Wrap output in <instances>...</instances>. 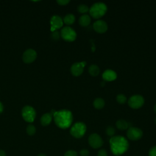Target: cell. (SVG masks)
Masks as SVG:
<instances>
[{
	"label": "cell",
	"mask_w": 156,
	"mask_h": 156,
	"mask_svg": "<svg viewBox=\"0 0 156 156\" xmlns=\"http://www.w3.org/2000/svg\"><path fill=\"white\" fill-rule=\"evenodd\" d=\"M53 116L56 126L62 129H65L70 127L73 120L71 112L66 109L55 111Z\"/></svg>",
	"instance_id": "1"
},
{
	"label": "cell",
	"mask_w": 156,
	"mask_h": 156,
	"mask_svg": "<svg viewBox=\"0 0 156 156\" xmlns=\"http://www.w3.org/2000/svg\"><path fill=\"white\" fill-rule=\"evenodd\" d=\"M111 151L115 155H120L126 152L129 144L126 138L121 135L113 136L110 139Z\"/></svg>",
	"instance_id": "2"
},
{
	"label": "cell",
	"mask_w": 156,
	"mask_h": 156,
	"mask_svg": "<svg viewBox=\"0 0 156 156\" xmlns=\"http://www.w3.org/2000/svg\"><path fill=\"white\" fill-rule=\"evenodd\" d=\"M107 11V7L103 2H96L89 9L90 16L94 19H99L103 16Z\"/></svg>",
	"instance_id": "3"
},
{
	"label": "cell",
	"mask_w": 156,
	"mask_h": 156,
	"mask_svg": "<svg viewBox=\"0 0 156 156\" xmlns=\"http://www.w3.org/2000/svg\"><path fill=\"white\" fill-rule=\"evenodd\" d=\"M86 130L87 126L85 124L82 122H77L74 124L71 127L70 133L76 138H80L84 135Z\"/></svg>",
	"instance_id": "4"
},
{
	"label": "cell",
	"mask_w": 156,
	"mask_h": 156,
	"mask_svg": "<svg viewBox=\"0 0 156 156\" xmlns=\"http://www.w3.org/2000/svg\"><path fill=\"white\" fill-rule=\"evenodd\" d=\"M21 115L23 119L28 122H32L36 117V111L30 105L24 106L21 110Z\"/></svg>",
	"instance_id": "5"
},
{
	"label": "cell",
	"mask_w": 156,
	"mask_h": 156,
	"mask_svg": "<svg viewBox=\"0 0 156 156\" xmlns=\"http://www.w3.org/2000/svg\"><path fill=\"white\" fill-rule=\"evenodd\" d=\"M60 35L65 41L68 42L74 41L77 37V34L76 31L69 26H65L62 29Z\"/></svg>",
	"instance_id": "6"
},
{
	"label": "cell",
	"mask_w": 156,
	"mask_h": 156,
	"mask_svg": "<svg viewBox=\"0 0 156 156\" xmlns=\"http://www.w3.org/2000/svg\"><path fill=\"white\" fill-rule=\"evenodd\" d=\"M144 104V99L141 95L136 94L132 96L129 101V106L133 109H138L141 108Z\"/></svg>",
	"instance_id": "7"
},
{
	"label": "cell",
	"mask_w": 156,
	"mask_h": 156,
	"mask_svg": "<svg viewBox=\"0 0 156 156\" xmlns=\"http://www.w3.org/2000/svg\"><path fill=\"white\" fill-rule=\"evenodd\" d=\"M143 136V131L135 127H130L127 131V138L132 141H136L140 140Z\"/></svg>",
	"instance_id": "8"
},
{
	"label": "cell",
	"mask_w": 156,
	"mask_h": 156,
	"mask_svg": "<svg viewBox=\"0 0 156 156\" xmlns=\"http://www.w3.org/2000/svg\"><path fill=\"white\" fill-rule=\"evenodd\" d=\"M88 143L94 149H98L103 145V140L98 133H92L88 137Z\"/></svg>",
	"instance_id": "9"
},
{
	"label": "cell",
	"mask_w": 156,
	"mask_h": 156,
	"mask_svg": "<svg viewBox=\"0 0 156 156\" xmlns=\"http://www.w3.org/2000/svg\"><path fill=\"white\" fill-rule=\"evenodd\" d=\"M86 64H87V62L85 61L81 62L74 63L71 65L70 68V71L72 75L76 77L80 76L83 71V68L86 65Z\"/></svg>",
	"instance_id": "10"
},
{
	"label": "cell",
	"mask_w": 156,
	"mask_h": 156,
	"mask_svg": "<svg viewBox=\"0 0 156 156\" xmlns=\"http://www.w3.org/2000/svg\"><path fill=\"white\" fill-rule=\"evenodd\" d=\"M37 57V52L33 49H26L23 54V61L25 63H30L35 61Z\"/></svg>",
	"instance_id": "11"
},
{
	"label": "cell",
	"mask_w": 156,
	"mask_h": 156,
	"mask_svg": "<svg viewBox=\"0 0 156 156\" xmlns=\"http://www.w3.org/2000/svg\"><path fill=\"white\" fill-rule=\"evenodd\" d=\"M50 24L51 31L53 32L62 27L63 24V19L58 15H54L51 18Z\"/></svg>",
	"instance_id": "12"
},
{
	"label": "cell",
	"mask_w": 156,
	"mask_h": 156,
	"mask_svg": "<svg viewBox=\"0 0 156 156\" xmlns=\"http://www.w3.org/2000/svg\"><path fill=\"white\" fill-rule=\"evenodd\" d=\"M93 27L94 31L99 34L105 33L108 29V26L105 21L103 20H97L93 25Z\"/></svg>",
	"instance_id": "13"
},
{
	"label": "cell",
	"mask_w": 156,
	"mask_h": 156,
	"mask_svg": "<svg viewBox=\"0 0 156 156\" xmlns=\"http://www.w3.org/2000/svg\"><path fill=\"white\" fill-rule=\"evenodd\" d=\"M102 77L105 81L110 82L113 81L116 79L117 74L115 71L112 69H107L103 73Z\"/></svg>",
	"instance_id": "14"
},
{
	"label": "cell",
	"mask_w": 156,
	"mask_h": 156,
	"mask_svg": "<svg viewBox=\"0 0 156 156\" xmlns=\"http://www.w3.org/2000/svg\"><path fill=\"white\" fill-rule=\"evenodd\" d=\"M52 119V115L51 113H46L43 114L40 118V123L43 126H47L51 122Z\"/></svg>",
	"instance_id": "15"
},
{
	"label": "cell",
	"mask_w": 156,
	"mask_h": 156,
	"mask_svg": "<svg viewBox=\"0 0 156 156\" xmlns=\"http://www.w3.org/2000/svg\"><path fill=\"white\" fill-rule=\"evenodd\" d=\"M91 23V18L88 15L83 14L79 18V23L81 26H88Z\"/></svg>",
	"instance_id": "16"
},
{
	"label": "cell",
	"mask_w": 156,
	"mask_h": 156,
	"mask_svg": "<svg viewBox=\"0 0 156 156\" xmlns=\"http://www.w3.org/2000/svg\"><path fill=\"white\" fill-rule=\"evenodd\" d=\"M116 127L121 130L128 129L129 127V123L124 119H119L116 122Z\"/></svg>",
	"instance_id": "17"
},
{
	"label": "cell",
	"mask_w": 156,
	"mask_h": 156,
	"mask_svg": "<svg viewBox=\"0 0 156 156\" xmlns=\"http://www.w3.org/2000/svg\"><path fill=\"white\" fill-rule=\"evenodd\" d=\"M75 20H76V18L73 14L68 13L64 16L63 19V21L66 25H71L75 22Z\"/></svg>",
	"instance_id": "18"
},
{
	"label": "cell",
	"mask_w": 156,
	"mask_h": 156,
	"mask_svg": "<svg viewBox=\"0 0 156 156\" xmlns=\"http://www.w3.org/2000/svg\"><path fill=\"white\" fill-rule=\"evenodd\" d=\"M105 105V101L101 98H98L93 101V106L95 108L100 110L102 109Z\"/></svg>",
	"instance_id": "19"
},
{
	"label": "cell",
	"mask_w": 156,
	"mask_h": 156,
	"mask_svg": "<svg viewBox=\"0 0 156 156\" xmlns=\"http://www.w3.org/2000/svg\"><path fill=\"white\" fill-rule=\"evenodd\" d=\"M88 73L92 76H97L100 73V69L96 65H91L88 68Z\"/></svg>",
	"instance_id": "20"
},
{
	"label": "cell",
	"mask_w": 156,
	"mask_h": 156,
	"mask_svg": "<svg viewBox=\"0 0 156 156\" xmlns=\"http://www.w3.org/2000/svg\"><path fill=\"white\" fill-rule=\"evenodd\" d=\"M26 132L29 135H34L36 132V128L33 124H29L26 127Z\"/></svg>",
	"instance_id": "21"
},
{
	"label": "cell",
	"mask_w": 156,
	"mask_h": 156,
	"mask_svg": "<svg viewBox=\"0 0 156 156\" xmlns=\"http://www.w3.org/2000/svg\"><path fill=\"white\" fill-rule=\"evenodd\" d=\"M77 11L80 13L84 14V13H87L89 11V8L85 4H80L77 7Z\"/></svg>",
	"instance_id": "22"
},
{
	"label": "cell",
	"mask_w": 156,
	"mask_h": 156,
	"mask_svg": "<svg viewBox=\"0 0 156 156\" xmlns=\"http://www.w3.org/2000/svg\"><path fill=\"white\" fill-rule=\"evenodd\" d=\"M116 101L120 104H124L127 101V98L125 95L122 94H118L116 96Z\"/></svg>",
	"instance_id": "23"
},
{
	"label": "cell",
	"mask_w": 156,
	"mask_h": 156,
	"mask_svg": "<svg viewBox=\"0 0 156 156\" xmlns=\"http://www.w3.org/2000/svg\"><path fill=\"white\" fill-rule=\"evenodd\" d=\"M105 132H106V133L108 136H110L112 137V136H114V135L115 133V128L113 126H108L106 128Z\"/></svg>",
	"instance_id": "24"
},
{
	"label": "cell",
	"mask_w": 156,
	"mask_h": 156,
	"mask_svg": "<svg viewBox=\"0 0 156 156\" xmlns=\"http://www.w3.org/2000/svg\"><path fill=\"white\" fill-rule=\"evenodd\" d=\"M64 156H77V152L73 150H69L65 153Z\"/></svg>",
	"instance_id": "25"
},
{
	"label": "cell",
	"mask_w": 156,
	"mask_h": 156,
	"mask_svg": "<svg viewBox=\"0 0 156 156\" xmlns=\"http://www.w3.org/2000/svg\"><path fill=\"white\" fill-rule=\"evenodd\" d=\"M51 38L52 39H53L54 40H58L60 38V34L58 31L55 30L54 32H53L51 34Z\"/></svg>",
	"instance_id": "26"
},
{
	"label": "cell",
	"mask_w": 156,
	"mask_h": 156,
	"mask_svg": "<svg viewBox=\"0 0 156 156\" xmlns=\"http://www.w3.org/2000/svg\"><path fill=\"white\" fill-rule=\"evenodd\" d=\"M149 156H156V146L152 147L149 151Z\"/></svg>",
	"instance_id": "27"
},
{
	"label": "cell",
	"mask_w": 156,
	"mask_h": 156,
	"mask_svg": "<svg viewBox=\"0 0 156 156\" xmlns=\"http://www.w3.org/2000/svg\"><path fill=\"white\" fill-rule=\"evenodd\" d=\"M70 2L69 0H57V2L60 5H65Z\"/></svg>",
	"instance_id": "28"
},
{
	"label": "cell",
	"mask_w": 156,
	"mask_h": 156,
	"mask_svg": "<svg viewBox=\"0 0 156 156\" xmlns=\"http://www.w3.org/2000/svg\"><path fill=\"white\" fill-rule=\"evenodd\" d=\"M98 156H107V152L105 149H100L98 151Z\"/></svg>",
	"instance_id": "29"
},
{
	"label": "cell",
	"mask_w": 156,
	"mask_h": 156,
	"mask_svg": "<svg viewBox=\"0 0 156 156\" xmlns=\"http://www.w3.org/2000/svg\"><path fill=\"white\" fill-rule=\"evenodd\" d=\"M80 155L81 156H88L89 151L87 149H82L80 151Z\"/></svg>",
	"instance_id": "30"
},
{
	"label": "cell",
	"mask_w": 156,
	"mask_h": 156,
	"mask_svg": "<svg viewBox=\"0 0 156 156\" xmlns=\"http://www.w3.org/2000/svg\"><path fill=\"white\" fill-rule=\"evenodd\" d=\"M4 111V105L0 101V114Z\"/></svg>",
	"instance_id": "31"
},
{
	"label": "cell",
	"mask_w": 156,
	"mask_h": 156,
	"mask_svg": "<svg viewBox=\"0 0 156 156\" xmlns=\"http://www.w3.org/2000/svg\"><path fill=\"white\" fill-rule=\"evenodd\" d=\"M0 156H6L5 152L2 149H0Z\"/></svg>",
	"instance_id": "32"
},
{
	"label": "cell",
	"mask_w": 156,
	"mask_h": 156,
	"mask_svg": "<svg viewBox=\"0 0 156 156\" xmlns=\"http://www.w3.org/2000/svg\"><path fill=\"white\" fill-rule=\"evenodd\" d=\"M37 156H46V154H44L43 153H41V154H39Z\"/></svg>",
	"instance_id": "33"
},
{
	"label": "cell",
	"mask_w": 156,
	"mask_h": 156,
	"mask_svg": "<svg viewBox=\"0 0 156 156\" xmlns=\"http://www.w3.org/2000/svg\"><path fill=\"white\" fill-rule=\"evenodd\" d=\"M154 110L155 113H156V104H155V105H154Z\"/></svg>",
	"instance_id": "34"
},
{
	"label": "cell",
	"mask_w": 156,
	"mask_h": 156,
	"mask_svg": "<svg viewBox=\"0 0 156 156\" xmlns=\"http://www.w3.org/2000/svg\"><path fill=\"white\" fill-rule=\"evenodd\" d=\"M155 123H156V118H155Z\"/></svg>",
	"instance_id": "35"
}]
</instances>
